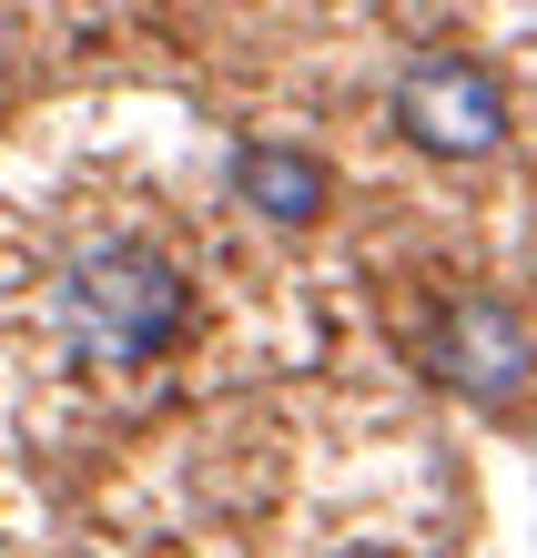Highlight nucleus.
Masks as SVG:
<instances>
[{
  "label": "nucleus",
  "instance_id": "nucleus-1",
  "mask_svg": "<svg viewBox=\"0 0 537 558\" xmlns=\"http://www.w3.org/2000/svg\"><path fill=\"white\" fill-rule=\"evenodd\" d=\"M51 315H61V345L82 366H152L162 345L183 336L193 315V284L173 254L152 244H82L51 284Z\"/></svg>",
  "mask_w": 537,
  "mask_h": 558
},
{
  "label": "nucleus",
  "instance_id": "nucleus-2",
  "mask_svg": "<svg viewBox=\"0 0 537 558\" xmlns=\"http://www.w3.org/2000/svg\"><path fill=\"white\" fill-rule=\"evenodd\" d=\"M395 133L416 153H436V162H477V153L508 143V92L466 51H416L395 72Z\"/></svg>",
  "mask_w": 537,
  "mask_h": 558
},
{
  "label": "nucleus",
  "instance_id": "nucleus-3",
  "mask_svg": "<svg viewBox=\"0 0 537 558\" xmlns=\"http://www.w3.org/2000/svg\"><path fill=\"white\" fill-rule=\"evenodd\" d=\"M436 376L477 407H508L527 386V325L497 305V294H456L447 325H436Z\"/></svg>",
  "mask_w": 537,
  "mask_h": 558
},
{
  "label": "nucleus",
  "instance_id": "nucleus-4",
  "mask_svg": "<svg viewBox=\"0 0 537 558\" xmlns=\"http://www.w3.org/2000/svg\"><path fill=\"white\" fill-rule=\"evenodd\" d=\"M233 193H244L264 223H315L334 183H325V162L305 143H244L233 153Z\"/></svg>",
  "mask_w": 537,
  "mask_h": 558
}]
</instances>
